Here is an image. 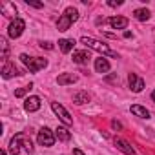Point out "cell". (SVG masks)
Listing matches in <instances>:
<instances>
[{
  "label": "cell",
  "mask_w": 155,
  "mask_h": 155,
  "mask_svg": "<svg viewBox=\"0 0 155 155\" xmlns=\"http://www.w3.org/2000/svg\"><path fill=\"white\" fill-rule=\"evenodd\" d=\"M90 60V51L82 49V51H73V62L77 64H86Z\"/></svg>",
  "instance_id": "cell-13"
},
{
  "label": "cell",
  "mask_w": 155,
  "mask_h": 155,
  "mask_svg": "<svg viewBox=\"0 0 155 155\" xmlns=\"http://www.w3.org/2000/svg\"><path fill=\"white\" fill-rule=\"evenodd\" d=\"M111 126H113V128H115V130H120V128H122V126H120V124H119V122H117V120H113V122H111Z\"/></svg>",
  "instance_id": "cell-29"
},
{
  "label": "cell",
  "mask_w": 155,
  "mask_h": 155,
  "mask_svg": "<svg viewBox=\"0 0 155 155\" xmlns=\"http://www.w3.org/2000/svg\"><path fill=\"white\" fill-rule=\"evenodd\" d=\"M77 20H79V11L69 6V8L64 9L62 17L58 18V22H57V29H58V31H68L69 26H71L73 22H77Z\"/></svg>",
  "instance_id": "cell-2"
},
{
  "label": "cell",
  "mask_w": 155,
  "mask_h": 155,
  "mask_svg": "<svg viewBox=\"0 0 155 155\" xmlns=\"http://www.w3.org/2000/svg\"><path fill=\"white\" fill-rule=\"evenodd\" d=\"M26 4H28V6H31V8H35V9H42V8H44V4H42V2H31V0H26Z\"/></svg>",
  "instance_id": "cell-25"
},
{
  "label": "cell",
  "mask_w": 155,
  "mask_h": 155,
  "mask_svg": "<svg viewBox=\"0 0 155 155\" xmlns=\"http://www.w3.org/2000/svg\"><path fill=\"white\" fill-rule=\"evenodd\" d=\"M24 29H26V22L22 20V18H15L11 24H9V28H8V35H9V38H18L22 33H24Z\"/></svg>",
  "instance_id": "cell-6"
},
{
  "label": "cell",
  "mask_w": 155,
  "mask_h": 155,
  "mask_svg": "<svg viewBox=\"0 0 155 155\" xmlns=\"http://www.w3.org/2000/svg\"><path fill=\"white\" fill-rule=\"evenodd\" d=\"M55 137H57L60 142H68V140L71 139V133H69L66 128H62V126H60V128H57V130H55Z\"/></svg>",
  "instance_id": "cell-20"
},
{
  "label": "cell",
  "mask_w": 155,
  "mask_h": 155,
  "mask_svg": "<svg viewBox=\"0 0 155 155\" xmlns=\"http://www.w3.org/2000/svg\"><path fill=\"white\" fill-rule=\"evenodd\" d=\"M133 17H135L137 20L144 22V20H148V18H150V11H148V9H142V8H140V9H135V11H133Z\"/></svg>",
  "instance_id": "cell-22"
},
{
  "label": "cell",
  "mask_w": 155,
  "mask_h": 155,
  "mask_svg": "<svg viewBox=\"0 0 155 155\" xmlns=\"http://www.w3.org/2000/svg\"><path fill=\"white\" fill-rule=\"evenodd\" d=\"M131 113L137 115V117H140V119H150V111H148L146 108L139 106V104H133V106H131Z\"/></svg>",
  "instance_id": "cell-19"
},
{
  "label": "cell",
  "mask_w": 155,
  "mask_h": 155,
  "mask_svg": "<svg viewBox=\"0 0 155 155\" xmlns=\"http://www.w3.org/2000/svg\"><path fill=\"white\" fill-rule=\"evenodd\" d=\"M31 88H33V84H29V86H26V88H20V90H17V91H15V97H24V95H26V93H28Z\"/></svg>",
  "instance_id": "cell-24"
},
{
  "label": "cell",
  "mask_w": 155,
  "mask_h": 155,
  "mask_svg": "<svg viewBox=\"0 0 155 155\" xmlns=\"http://www.w3.org/2000/svg\"><path fill=\"white\" fill-rule=\"evenodd\" d=\"M81 42H82L86 48L99 51L101 55H106V57H111V58H119V53H117V51L110 49V48H108V44H104V42H101V40H97V38H91V37H82V38H81Z\"/></svg>",
  "instance_id": "cell-1"
},
{
  "label": "cell",
  "mask_w": 155,
  "mask_h": 155,
  "mask_svg": "<svg viewBox=\"0 0 155 155\" xmlns=\"http://www.w3.org/2000/svg\"><path fill=\"white\" fill-rule=\"evenodd\" d=\"M108 22L113 29H126L128 28V18L126 17H111Z\"/></svg>",
  "instance_id": "cell-12"
},
{
  "label": "cell",
  "mask_w": 155,
  "mask_h": 155,
  "mask_svg": "<svg viewBox=\"0 0 155 155\" xmlns=\"http://www.w3.org/2000/svg\"><path fill=\"white\" fill-rule=\"evenodd\" d=\"M55 133L49 130V128H42L40 131H38V135H37V140H38V144L40 146H46V148H49V146H53L55 144Z\"/></svg>",
  "instance_id": "cell-5"
},
{
  "label": "cell",
  "mask_w": 155,
  "mask_h": 155,
  "mask_svg": "<svg viewBox=\"0 0 155 155\" xmlns=\"http://www.w3.org/2000/svg\"><path fill=\"white\" fill-rule=\"evenodd\" d=\"M18 139H20V146H22L28 153H33V142H31V139H29L26 133H18Z\"/></svg>",
  "instance_id": "cell-15"
},
{
  "label": "cell",
  "mask_w": 155,
  "mask_h": 155,
  "mask_svg": "<svg viewBox=\"0 0 155 155\" xmlns=\"http://www.w3.org/2000/svg\"><path fill=\"white\" fill-rule=\"evenodd\" d=\"M128 84H130V90L133 93H140L144 90V86H146L144 79H142V77H139V75H135V73H130L128 75Z\"/></svg>",
  "instance_id": "cell-7"
},
{
  "label": "cell",
  "mask_w": 155,
  "mask_h": 155,
  "mask_svg": "<svg viewBox=\"0 0 155 155\" xmlns=\"http://www.w3.org/2000/svg\"><path fill=\"white\" fill-rule=\"evenodd\" d=\"M24 110L26 111H29V113H33V111H38L40 110V99L38 97H28L26 99V102H24Z\"/></svg>",
  "instance_id": "cell-10"
},
{
  "label": "cell",
  "mask_w": 155,
  "mask_h": 155,
  "mask_svg": "<svg viewBox=\"0 0 155 155\" xmlns=\"http://www.w3.org/2000/svg\"><path fill=\"white\" fill-rule=\"evenodd\" d=\"M115 146H117V150H120L124 155H137V151L133 150V146H131L128 140L120 139V137H117V139H115Z\"/></svg>",
  "instance_id": "cell-8"
},
{
  "label": "cell",
  "mask_w": 155,
  "mask_h": 155,
  "mask_svg": "<svg viewBox=\"0 0 155 155\" xmlns=\"http://www.w3.org/2000/svg\"><path fill=\"white\" fill-rule=\"evenodd\" d=\"M0 155H8V151H6V150H2V151H0Z\"/></svg>",
  "instance_id": "cell-30"
},
{
  "label": "cell",
  "mask_w": 155,
  "mask_h": 155,
  "mask_svg": "<svg viewBox=\"0 0 155 155\" xmlns=\"http://www.w3.org/2000/svg\"><path fill=\"white\" fill-rule=\"evenodd\" d=\"M20 60L24 62V66H26L31 73H37V71H40V69H44V68L48 66V60H46V58L29 57V55H26V53H22V55H20Z\"/></svg>",
  "instance_id": "cell-3"
},
{
  "label": "cell",
  "mask_w": 155,
  "mask_h": 155,
  "mask_svg": "<svg viewBox=\"0 0 155 155\" xmlns=\"http://www.w3.org/2000/svg\"><path fill=\"white\" fill-rule=\"evenodd\" d=\"M77 81H79V77H77L75 73H62L57 77V82L58 86H68V84H75Z\"/></svg>",
  "instance_id": "cell-9"
},
{
  "label": "cell",
  "mask_w": 155,
  "mask_h": 155,
  "mask_svg": "<svg viewBox=\"0 0 155 155\" xmlns=\"http://www.w3.org/2000/svg\"><path fill=\"white\" fill-rule=\"evenodd\" d=\"M151 99H153V102H155V90H153V93H151Z\"/></svg>",
  "instance_id": "cell-31"
},
{
  "label": "cell",
  "mask_w": 155,
  "mask_h": 155,
  "mask_svg": "<svg viewBox=\"0 0 155 155\" xmlns=\"http://www.w3.org/2000/svg\"><path fill=\"white\" fill-rule=\"evenodd\" d=\"M20 150H22V146H20V139H18V133H17V135L9 140V153H11V155H18Z\"/></svg>",
  "instance_id": "cell-16"
},
{
  "label": "cell",
  "mask_w": 155,
  "mask_h": 155,
  "mask_svg": "<svg viewBox=\"0 0 155 155\" xmlns=\"http://www.w3.org/2000/svg\"><path fill=\"white\" fill-rule=\"evenodd\" d=\"M51 110H53V111H55V115L62 120V124H64V126H71V124H73L71 115L68 113V110H66L62 104H58V102H51Z\"/></svg>",
  "instance_id": "cell-4"
},
{
  "label": "cell",
  "mask_w": 155,
  "mask_h": 155,
  "mask_svg": "<svg viewBox=\"0 0 155 155\" xmlns=\"http://www.w3.org/2000/svg\"><path fill=\"white\" fill-rule=\"evenodd\" d=\"M108 6H111V8H115V6H122V0H117V2H115V0H110Z\"/></svg>",
  "instance_id": "cell-26"
},
{
  "label": "cell",
  "mask_w": 155,
  "mask_h": 155,
  "mask_svg": "<svg viewBox=\"0 0 155 155\" xmlns=\"http://www.w3.org/2000/svg\"><path fill=\"white\" fill-rule=\"evenodd\" d=\"M95 69H97V73H108L110 71V62L101 57V58L95 60Z\"/></svg>",
  "instance_id": "cell-18"
},
{
  "label": "cell",
  "mask_w": 155,
  "mask_h": 155,
  "mask_svg": "<svg viewBox=\"0 0 155 155\" xmlns=\"http://www.w3.org/2000/svg\"><path fill=\"white\" fill-rule=\"evenodd\" d=\"M75 44H77V42H75L73 38H62V40H58V48H60L62 53H69V51H73Z\"/></svg>",
  "instance_id": "cell-14"
},
{
  "label": "cell",
  "mask_w": 155,
  "mask_h": 155,
  "mask_svg": "<svg viewBox=\"0 0 155 155\" xmlns=\"http://www.w3.org/2000/svg\"><path fill=\"white\" fill-rule=\"evenodd\" d=\"M0 11H2V15H6V17H15V15H17V6L11 4V2H8V4H2V6H0ZM15 18H17V17H15Z\"/></svg>",
  "instance_id": "cell-17"
},
{
  "label": "cell",
  "mask_w": 155,
  "mask_h": 155,
  "mask_svg": "<svg viewBox=\"0 0 155 155\" xmlns=\"http://www.w3.org/2000/svg\"><path fill=\"white\" fill-rule=\"evenodd\" d=\"M0 48H2V58H8L9 48H8V40H6L4 37H0Z\"/></svg>",
  "instance_id": "cell-23"
},
{
  "label": "cell",
  "mask_w": 155,
  "mask_h": 155,
  "mask_svg": "<svg viewBox=\"0 0 155 155\" xmlns=\"http://www.w3.org/2000/svg\"><path fill=\"white\" fill-rule=\"evenodd\" d=\"M73 102L75 104H86V102H90V95L86 91H79V93L73 95Z\"/></svg>",
  "instance_id": "cell-21"
},
{
  "label": "cell",
  "mask_w": 155,
  "mask_h": 155,
  "mask_svg": "<svg viewBox=\"0 0 155 155\" xmlns=\"http://www.w3.org/2000/svg\"><path fill=\"white\" fill-rule=\"evenodd\" d=\"M17 75H20L17 66L13 62H6L4 68H2V77H4V79H11V77H17Z\"/></svg>",
  "instance_id": "cell-11"
},
{
  "label": "cell",
  "mask_w": 155,
  "mask_h": 155,
  "mask_svg": "<svg viewBox=\"0 0 155 155\" xmlns=\"http://www.w3.org/2000/svg\"><path fill=\"white\" fill-rule=\"evenodd\" d=\"M40 46H42V48H46V49H53V44H51V42H42Z\"/></svg>",
  "instance_id": "cell-27"
},
{
  "label": "cell",
  "mask_w": 155,
  "mask_h": 155,
  "mask_svg": "<svg viewBox=\"0 0 155 155\" xmlns=\"http://www.w3.org/2000/svg\"><path fill=\"white\" fill-rule=\"evenodd\" d=\"M73 155H86L82 150H79V148H73Z\"/></svg>",
  "instance_id": "cell-28"
}]
</instances>
